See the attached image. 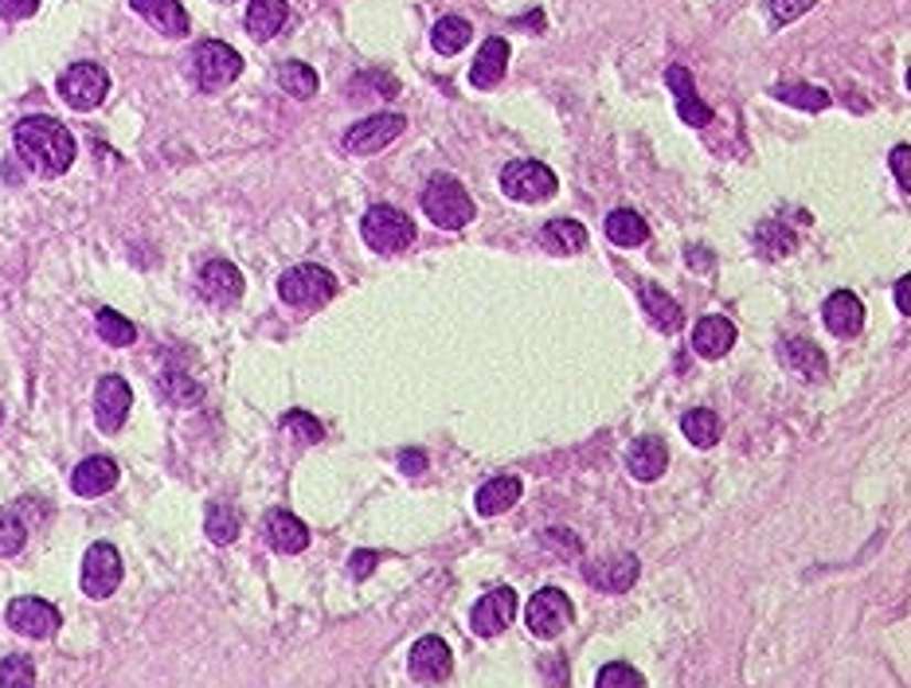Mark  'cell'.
Segmentation results:
<instances>
[{"instance_id":"obj_3","label":"cell","mask_w":911,"mask_h":688,"mask_svg":"<svg viewBox=\"0 0 911 688\" xmlns=\"http://www.w3.org/2000/svg\"><path fill=\"white\" fill-rule=\"evenodd\" d=\"M361 235L376 255H399L415 243V219L392 204H372L361 219Z\"/></svg>"},{"instance_id":"obj_42","label":"cell","mask_w":911,"mask_h":688,"mask_svg":"<svg viewBox=\"0 0 911 688\" xmlns=\"http://www.w3.org/2000/svg\"><path fill=\"white\" fill-rule=\"evenodd\" d=\"M814 4H817V0H771V24L774 28L794 24V20L806 17Z\"/></svg>"},{"instance_id":"obj_32","label":"cell","mask_w":911,"mask_h":688,"mask_svg":"<svg viewBox=\"0 0 911 688\" xmlns=\"http://www.w3.org/2000/svg\"><path fill=\"white\" fill-rule=\"evenodd\" d=\"M771 95L779 98V103L799 106V110H810V114H822L829 103H834L822 86H810V83H774Z\"/></svg>"},{"instance_id":"obj_8","label":"cell","mask_w":911,"mask_h":688,"mask_svg":"<svg viewBox=\"0 0 911 688\" xmlns=\"http://www.w3.org/2000/svg\"><path fill=\"white\" fill-rule=\"evenodd\" d=\"M121 576H126V568H121V556L114 544L103 540V544H90V548H86L83 579H78L86 599H95V602L110 599V594L121 587Z\"/></svg>"},{"instance_id":"obj_47","label":"cell","mask_w":911,"mask_h":688,"mask_svg":"<svg viewBox=\"0 0 911 688\" xmlns=\"http://www.w3.org/2000/svg\"><path fill=\"white\" fill-rule=\"evenodd\" d=\"M399 470L419 477V473L427 470V454H422V450H404V454H399Z\"/></svg>"},{"instance_id":"obj_12","label":"cell","mask_w":911,"mask_h":688,"mask_svg":"<svg viewBox=\"0 0 911 688\" xmlns=\"http://www.w3.org/2000/svg\"><path fill=\"white\" fill-rule=\"evenodd\" d=\"M404 129H407L404 114H372V118L356 121V126L344 133V149H349V153H356V157L379 153V149L392 146V141H396Z\"/></svg>"},{"instance_id":"obj_37","label":"cell","mask_w":911,"mask_h":688,"mask_svg":"<svg viewBox=\"0 0 911 688\" xmlns=\"http://www.w3.org/2000/svg\"><path fill=\"white\" fill-rule=\"evenodd\" d=\"M161 396L169 399V404H176V407H192V404H200L204 387H200L192 376H184V372H164L161 376Z\"/></svg>"},{"instance_id":"obj_35","label":"cell","mask_w":911,"mask_h":688,"mask_svg":"<svg viewBox=\"0 0 911 688\" xmlns=\"http://www.w3.org/2000/svg\"><path fill=\"white\" fill-rule=\"evenodd\" d=\"M278 86H282L286 95H293V98H313L318 95L321 78H318V71H313L310 63L290 60V63L278 67Z\"/></svg>"},{"instance_id":"obj_19","label":"cell","mask_w":911,"mask_h":688,"mask_svg":"<svg viewBox=\"0 0 911 688\" xmlns=\"http://www.w3.org/2000/svg\"><path fill=\"white\" fill-rule=\"evenodd\" d=\"M626 470L637 482H657L665 470H669V447H665L657 434H645L634 447L626 450Z\"/></svg>"},{"instance_id":"obj_38","label":"cell","mask_w":911,"mask_h":688,"mask_svg":"<svg viewBox=\"0 0 911 688\" xmlns=\"http://www.w3.org/2000/svg\"><path fill=\"white\" fill-rule=\"evenodd\" d=\"M28 544V525L17 516V508H0V556H17Z\"/></svg>"},{"instance_id":"obj_31","label":"cell","mask_w":911,"mask_h":688,"mask_svg":"<svg viewBox=\"0 0 911 688\" xmlns=\"http://www.w3.org/2000/svg\"><path fill=\"white\" fill-rule=\"evenodd\" d=\"M204 533L212 544H232L235 536L243 533V516L239 508H232L227 501H212L204 513Z\"/></svg>"},{"instance_id":"obj_21","label":"cell","mask_w":911,"mask_h":688,"mask_svg":"<svg viewBox=\"0 0 911 688\" xmlns=\"http://www.w3.org/2000/svg\"><path fill=\"white\" fill-rule=\"evenodd\" d=\"M731 344H736V325H731L728 318H720V313L700 318L697 329H693V353L705 356V361H720V356H728Z\"/></svg>"},{"instance_id":"obj_16","label":"cell","mask_w":911,"mask_h":688,"mask_svg":"<svg viewBox=\"0 0 911 688\" xmlns=\"http://www.w3.org/2000/svg\"><path fill=\"white\" fill-rule=\"evenodd\" d=\"M665 83H669V90L677 95V114H680V121H685V126H697V129L712 126V118H716L712 106L700 103L697 86H693V75H688L680 63H669V71H665Z\"/></svg>"},{"instance_id":"obj_48","label":"cell","mask_w":911,"mask_h":688,"mask_svg":"<svg viewBox=\"0 0 911 688\" xmlns=\"http://www.w3.org/2000/svg\"><path fill=\"white\" fill-rule=\"evenodd\" d=\"M908 282H911V278H900V282H896V310H900L903 318L911 313V305H908Z\"/></svg>"},{"instance_id":"obj_23","label":"cell","mask_w":911,"mask_h":688,"mask_svg":"<svg viewBox=\"0 0 911 688\" xmlns=\"http://www.w3.org/2000/svg\"><path fill=\"white\" fill-rule=\"evenodd\" d=\"M267 544L275 551H282V556H298V551L310 548V528H306V520L286 513V508H275L267 516Z\"/></svg>"},{"instance_id":"obj_40","label":"cell","mask_w":911,"mask_h":688,"mask_svg":"<svg viewBox=\"0 0 911 688\" xmlns=\"http://www.w3.org/2000/svg\"><path fill=\"white\" fill-rule=\"evenodd\" d=\"M0 688H35V665L32 657L12 654L0 662Z\"/></svg>"},{"instance_id":"obj_46","label":"cell","mask_w":911,"mask_h":688,"mask_svg":"<svg viewBox=\"0 0 911 688\" xmlns=\"http://www.w3.org/2000/svg\"><path fill=\"white\" fill-rule=\"evenodd\" d=\"M544 540H548V544H559V548L568 551V556H579V551H583V544H579V536H571L568 528H551V533L544 536Z\"/></svg>"},{"instance_id":"obj_50","label":"cell","mask_w":911,"mask_h":688,"mask_svg":"<svg viewBox=\"0 0 911 688\" xmlns=\"http://www.w3.org/2000/svg\"><path fill=\"white\" fill-rule=\"evenodd\" d=\"M0 422H4V407H0Z\"/></svg>"},{"instance_id":"obj_7","label":"cell","mask_w":911,"mask_h":688,"mask_svg":"<svg viewBox=\"0 0 911 688\" xmlns=\"http://www.w3.org/2000/svg\"><path fill=\"white\" fill-rule=\"evenodd\" d=\"M106 95H110V75L103 63H75L60 75V98L78 114L103 106Z\"/></svg>"},{"instance_id":"obj_14","label":"cell","mask_w":911,"mask_h":688,"mask_svg":"<svg viewBox=\"0 0 911 688\" xmlns=\"http://www.w3.org/2000/svg\"><path fill=\"white\" fill-rule=\"evenodd\" d=\"M583 579L607 594H626L637 583V556L619 551V556H602L583 563Z\"/></svg>"},{"instance_id":"obj_30","label":"cell","mask_w":911,"mask_h":688,"mask_svg":"<svg viewBox=\"0 0 911 688\" xmlns=\"http://www.w3.org/2000/svg\"><path fill=\"white\" fill-rule=\"evenodd\" d=\"M540 243L551 255H576V250L587 247V227L579 219H551L540 232Z\"/></svg>"},{"instance_id":"obj_17","label":"cell","mask_w":911,"mask_h":688,"mask_svg":"<svg viewBox=\"0 0 911 688\" xmlns=\"http://www.w3.org/2000/svg\"><path fill=\"white\" fill-rule=\"evenodd\" d=\"M200 293H204L212 305H235L243 298V275L235 262L227 258H212L204 270H200Z\"/></svg>"},{"instance_id":"obj_41","label":"cell","mask_w":911,"mask_h":688,"mask_svg":"<svg viewBox=\"0 0 911 688\" xmlns=\"http://www.w3.org/2000/svg\"><path fill=\"white\" fill-rule=\"evenodd\" d=\"M594 688H645V677L626 662H611L602 665L599 677H594Z\"/></svg>"},{"instance_id":"obj_9","label":"cell","mask_w":911,"mask_h":688,"mask_svg":"<svg viewBox=\"0 0 911 688\" xmlns=\"http://www.w3.org/2000/svg\"><path fill=\"white\" fill-rule=\"evenodd\" d=\"M525 619H528V630H533L536 637L551 642V637H559L564 630L571 626V622H576V602L559 591V587H544V591L533 594Z\"/></svg>"},{"instance_id":"obj_18","label":"cell","mask_w":911,"mask_h":688,"mask_svg":"<svg viewBox=\"0 0 911 688\" xmlns=\"http://www.w3.org/2000/svg\"><path fill=\"white\" fill-rule=\"evenodd\" d=\"M121 470L114 458L106 454H95V458H83V462L75 465V473H71V490L78 493V497H103V493H110L114 485H118Z\"/></svg>"},{"instance_id":"obj_34","label":"cell","mask_w":911,"mask_h":688,"mask_svg":"<svg viewBox=\"0 0 911 688\" xmlns=\"http://www.w3.org/2000/svg\"><path fill=\"white\" fill-rule=\"evenodd\" d=\"M680 434H685L693 447L708 450L720 442V419H716L708 407H697V411H688L685 419H680Z\"/></svg>"},{"instance_id":"obj_24","label":"cell","mask_w":911,"mask_h":688,"mask_svg":"<svg viewBox=\"0 0 911 688\" xmlns=\"http://www.w3.org/2000/svg\"><path fill=\"white\" fill-rule=\"evenodd\" d=\"M521 493H525L521 477H516V473H501V477H490L482 490L473 493V508L482 516H501L521 501Z\"/></svg>"},{"instance_id":"obj_36","label":"cell","mask_w":911,"mask_h":688,"mask_svg":"<svg viewBox=\"0 0 911 688\" xmlns=\"http://www.w3.org/2000/svg\"><path fill=\"white\" fill-rule=\"evenodd\" d=\"M95 329L106 344H114V348H129V344L138 341V325H133L129 318H121L118 310H98Z\"/></svg>"},{"instance_id":"obj_2","label":"cell","mask_w":911,"mask_h":688,"mask_svg":"<svg viewBox=\"0 0 911 688\" xmlns=\"http://www.w3.org/2000/svg\"><path fill=\"white\" fill-rule=\"evenodd\" d=\"M422 212H427L430 224H439L442 232H462V227H470L473 215H478L473 212L470 192L462 189V181H454L447 172H439V176L427 181V189H422Z\"/></svg>"},{"instance_id":"obj_45","label":"cell","mask_w":911,"mask_h":688,"mask_svg":"<svg viewBox=\"0 0 911 688\" xmlns=\"http://www.w3.org/2000/svg\"><path fill=\"white\" fill-rule=\"evenodd\" d=\"M376 563H379V551H353V559H349V571H353L356 579H368L372 571H376Z\"/></svg>"},{"instance_id":"obj_5","label":"cell","mask_w":911,"mask_h":688,"mask_svg":"<svg viewBox=\"0 0 911 688\" xmlns=\"http://www.w3.org/2000/svg\"><path fill=\"white\" fill-rule=\"evenodd\" d=\"M243 75V55L224 40H204L192 47V78L200 90H224Z\"/></svg>"},{"instance_id":"obj_29","label":"cell","mask_w":911,"mask_h":688,"mask_svg":"<svg viewBox=\"0 0 911 688\" xmlns=\"http://www.w3.org/2000/svg\"><path fill=\"white\" fill-rule=\"evenodd\" d=\"M602 227H607V239H611L614 247H637V243L650 239V224H645L634 207H614Z\"/></svg>"},{"instance_id":"obj_44","label":"cell","mask_w":911,"mask_h":688,"mask_svg":"<svg viewBox=\"0 0 911 688\" xmlns=\"http://www.w3.org/2000/svg\"><path fill=\"white\" fill-rule=\"evenodd\" d=\"M35 9H40V0H0V17L4 20H28L35 17Z\"/></svg>"},{"instance_id":"obj_20","label":"cell","mask_w":911,"mask_h":688,"mask_svg":"<svg viewBox=\"0 0 911 688\" xmlns=\"http://www.w3.org/2000/svg\"><path fill=\"white\" fill-rule=\"evenodd\" d=\"M637 301H642V310H645V318H650V325L662 329V333H677V329L685 325L680 305L669 298V290H662L657 282H637Z\"/></svg>"},{"instance_id":"obj_39","label":"cell","mask_w":911,"mask_h":688,"mask_svg":"<svg viewBox=\"0 0 911 688\" xmlns=\"http://www.w3.org/2000/svg\"><path fill=\"white\" fill-rule=\"evenodd\" d=\"M282 430H286V434H293L301 447H313V442L325 439V427H321V422L313 419L310 411H286L282 415Z\"/></svg>"},{"instance_id":"obj_27","label":"cell","mask_w":911,"mask_h":688,"mask_svg":"<svg viewBox=\"0 0 911 688\" xmlns=\"http://www.w3.org/2000/svg\"><path fill=\"white\" fill-rule=\"evenodd\" d=\"M779 356H783L786 368H794L799 376H806V379H826L829 376L826 353L810 341H783L779 344Z\"/></svg>"},{"instance_id":"obj_13","label":"cell","mask_w":911,"mask_h":688,"mask_svg":"<svg viewBox=\"0 0 911 688\" xmlns=\"http://www.w3.org/2000/svg\"><path fill=\"white\" fill-rule=\"evenodd\" d=\"M129 407H133V391L121 376H103L95 387V422L106 430V434H118L129 419Z\"/></svg>"},{"instance_id":"obj_11","label":"cell","mask_w":911,"mask_h":688,"mask_svg":"<svg viewBox=\"0 0 911 688\" xmlns=\"http://www.w3.org/2000/svg\"><path fill=\"white\" fill-rule=\"evenodd\" d=\"M516 606H521V599H516L513 587H493L490 594H482V599L473 602L470 630L478 637H497L505 626H513Z\"/></svg>"},{"instance_id":"obj_33","label":"cell","mask_w":911,"mask_h":688,"mask_svg":"<svg viewBox=\"0 0 911 688\" xmlns=\"http://www.w3.org/2000/svg\"><path fill=\"white\" fill-rule=\"evenodd\" d=\"M473 28L465 17H442L439 24H435V32H430V43H435V52L439 55H458L470 43Z\"/></svg>"},{"instance_id":"obj_49","label":"cell","mask_w":911,"mask_h":688,"mask_svg":"<svg viewBox=\"0 0 911 688\" xmlns=\"http://www.w3.org/2000/svg\"><path fill=\"white\" fill-rule=\"evenodd\" d=\"M521 28H544V12H528L525 20H516Z\"/></svg>"},{"instance_id":"obj_4","label":"cell","mask_w":911,"mask_h":688,"mask_svg":"<svg viewBox=\"0 0 911 688\" xmlns=\"http://www.w3.org/2000/svg\"><path fill=\"white\" fill-rule=\"evenodd\" d=\"M333 293L336 278L318 262H301V267H290L278 278V298L293 310H321L325 301H333Z\"/></svg>"},{"instance_id":"obj_25","label":"cell","mask_w":911,"mask_h":688,"mask_svg":"<svg viewBox=\"0 0 911 688\" xmlns=\"http://www.w3.org/2000/svg\"><path fill=\"white\" fill-rule=\"evenodd\" d=\"M822 318H826V329L834 336H857L865 329V305H860L857 293L837 290L826 298V313Z\"/></svg>"},{"instance_id":"obj_26","label":"cell","mask_w":911,"mask_h":688,"mask_svg":"<svg viewBox=\"0 0 911 688\" xmlns=\"http://www.w3.org/2000/svg\"><path fill=\"white\" fill-rule=\"evenodd\" d=\"M505 71H508V43L501 40V35H490L470 67V83L482 86V90H493V86L505 78Z\"/></svg>"},{"instance_id":"obj_28","label":"cell","mask_w":911,"mask_h":688,"mask_svg":"<svg viewBox=\"0 0 911 688\" xmlns=\"http://www.w3.org/2000/svg\"><path fill=\"white\" fill-rule=\"evenodd\" d=\"M290 17V0H250L247 4V32L255 35L258 43H267L278 28Z\"/></svg>"},{"instance_id":"obj_15","label":"cell","mask_w":911,"mask_h":688,"mask_svg":"<svg viewBox=\"0 0 911 688\" xmlns=\"http://www.w3.org/2000/svg\"><path fill=\"white\" fill-rule=\"evenodd\" d=\"M407 669H411V677L422 680V685H439V680H447L450 669H454V654H450V645L442 642L439 634H427L415 642Z\"/></svg>"},{"instance_id":"obj_1","label":"cell","mask_w":911,"mask_h":688,"mask_svg":"<svg viewBox=\"0 0 911 688\" xmlns=\"http://www.w3.org/2000/svg\"><path fill=\"white\" fill-rule=\"evenodd\" d=\"M20 161L40 176H63L75 164V133L63 121L47 118V114H32V118L17 121L12 129Z\"/></svg>"},{"instance_id":"obj_43","label":"cell","mask_w":911,"mask_h":688,"mask_svg":"<svg viewBox=\"0 0 911 688\" xmlns=\"http://www.w3.org/2000/svg\"><path fill=\"white\" fill-rule=\"evenodd\" d=\"M888 164H892V172H896V184H900L903 192H911V146H896L892 157H888Z\"/></svg>"},{"instance_id":"obj_10","label":"cell","mask_w":911,"mask_h":688,"mask_svg":"<svg viewBox=\"0 0 911 688\" xmlns=\"http://www.w3.org/2000/svg\"><path fill=\"white\" fill-rule=\"evenodd\" d=\"M9 626L17 630V634L32 637V642H43V637H52L55 630L63 626V614L55 602L47 599H35V594H20V599L9 602Z\"/></svg>"},{"instance_id":"obj_22","label":"cell","mask_w":911,"mask_h":688,"mask_svg":"<svg viewBox=\"0 0 911 688\" xmlns=\"http://www.w3.org/2000/svg\"><path fill=\"white\" fill-rule=\"evenodd\" d=\"M129 9L138 12L141 20H149L157 32L172 35V40L189 35V12H184L181 0H129Z\"/></svg>"},{"instance_id":"obj_6","label":"cell","mask_w":911,"mask_h":688,"mask_svg":"<svg viewBox=\"0 0 911 688\" xmlns=\"http://www.w3.org/2000/svg\"><path fill=\"white\" fill-rule=\"evenodd\" d=\"M559 189L556 172L540 161H508L501 169V192L516 204H544Z\"/></svg>"}]
</instances>
